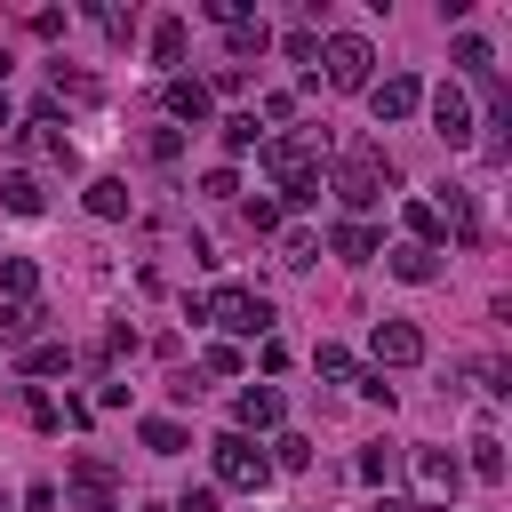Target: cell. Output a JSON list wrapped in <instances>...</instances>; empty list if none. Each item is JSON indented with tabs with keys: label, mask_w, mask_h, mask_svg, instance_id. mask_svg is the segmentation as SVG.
I'll return each mask as SVG.
<instances>
[{
	"label": "cell",
	"mask_w": 512,
	"mask_h": 512,
	"mask_svg": "<svg viewBox=\"0 0 512 512\" xmlns=\"http://www.w3.org/2000/svg\"><path fill=\"white\" fill-rule=\"evenodd\" d=\"M400 216H408V232H416V248H432V256H440V240H448V224H440V208H432V200H408Z\"/></svg>",
	"instance_id": "2e32d148"
},
{
	"label": "cell",
	"mask_w": 512,
	"mask_h": 512,
	"mask_svg": "<svg viewBox=\"0 0 512 512\" xmlns=\"http://www.w3.org/2000/svg\"><path fill=\"white\" fill-rule=\"evenodd\" d=\"M24 144H32L40 160H64V168H72V136L56 128V112H32V120H24Z\"/></svg>",
	"instance_id": "7c38bea8"
},
{
	"label": "cell",
	"mask_w": 512,
	"mask_h": 512,
	"mask_svg": "<svg viewBox=\"0 0 512 512\" xmlns=\"http://www.w3.org/2000/svg\"><path fill=\"white\" fill-rule=\"evenodd\" d=\"M392 272H400V280H408V288H424V280H432V272H440V256H432V248H416V240H408V248H392Z\"/></svg>",
	"instance_id": "ffe728a7"
},
{
	"label": "cell",
	"mask_w": 512,
	"mask_h": 512,
	"mask_svg": "<svg viewBox=\"0 0 512 512\" xmlns=\"http://www.w3.org/2000/svg\"><path fill=\"white\" fill-rule=\"evenodd\" d=\"M472 472H480V480H504V440H496V432L472 440Z\"/></svg>",
	"instance_id": "4316f807"
},
{
	"label": "cell",
	"mask_w": 512,
	"mask_h": 512,
	"mask_svg": "<svg viewBox=\"0 0 512 512\" xmlns=\"http://www.w3.org/2000/svg\"><path fill=\"white\" fill-rule=\"evenodd\" d=\"M176 512H216V488H184V496H176Z\"/></svg>",
	"instance_id": "74e56055"
},
{
	"label": "cell",
	"mask_w": 512,
	"mask_h": 512,
	"mask_svg": "<svg viewBox=\"0 0 512 512\" xmlns=\"http://www.w3.org/2000/svg\"><path fill=\"white\" fill-rule=\"evenodd\" d=\"M256 144H264L256 112H232V120H224V152H256Z\"/></svg>",
	"instance_id": "484cf974"
},
{
	"label": "cell",
	"mask_w": 512,
	"mask_h": 512,
	"mask_svg": "<svg viewBox=\"0 0 512 512\" xmlns=\"http://www.w3.org/2000/svg\"><path fill=\"white\" fill-rule=\"evenodd\" d=\"M408 464H416V496H424V504H448V496L464 488V464H456L448 448H408Z\"/></svg>",
	"instance_id": "8992f818"
},
{
	"label": "cell",
	"mask_w": 512,
	"mask_h": 512,
	"mask_svg": "<svg viewBox=\"0 0 512 512\" xmlns=\"http://www.w3.org/2000/svg\"><path fill=\"white\" fill-rule=\"evenodd\" d=\"M368 104H376V120H408V112L424 104V80H416V72H392V80H368Z\"/></svg>",
	"instance_id": "ba28073f"
},
{
	"label": "cell",
	"mask_w": 512,
	"mask_h": 512,
	"mask_svg": "<svg viewBox=\"0 0 512 512\" xmlns=\"http://www.w3.org/2000/svg\"><path fill=\"white\" fill-rule=\"evenodd\" d=\"M416 360H424V336L408 320H376V376L384 368H416Z\"/></svg>",
	"instance_id": "9c48e42d"
},
{
	"label": "cell",
	"mask_w": 512,
	"mask_h": 512,
	"mask_svg": "<svg viewBox=\"0 0 512 512\" xmlns=\"http://www.w3.org/2000/svg\"><path fill=\"white\" fill-rule=\"evenodd\" d=\"M328 88H344V96H360L368 88V64H376V48L360 40V32H328Z\"/></svg>",
	"instance_id": "5b68a950"
},
{
	"label": "cell",
	"mask_w": 512,
	"mask_h": 512,
	"mask_svg": "<svg viewBox=\"0 0 512 512\" xmlns=\"http://www.w3.org/2000/svg\"><path fill=\"white\" fill-rule=\"evenodd\" d=\"M0 208H8V216H40V208H48L40 176H24V168H16V176H0Z\"/></svg>",
	"instance_id": "5bb4252c"
},
{
	"label": "cell",
	"mask_w": 512,
	"mask_h": 512,
	"mask_svg": "<svg viewBox=\"0 0 512 512\" xmlns=\"http://www.w3.org/2000/svg\"><path fill=\"white\" fill-rule=\"evenodd\" d=\"M72 488H80L96 512H112V464H104V456H72Z\"/></svg>",
	"instance_id": "4fadbf2b"
},
{
	"label": "cell",
	"mask_w": 512,
	"mask_h": 512,
	"mask_svg": "<svg viewBox=\"0 0 512 512\" xmlns=\"http://www.w3.org/2000/svg\"><path fill=\"white\" fill-rule=\"evenodd\" d=\"M208 104H216V96H208V80H184V72L168 80V120H192V128H200V120H208Z\"/></svg>",
	"instance_id": "8fae6325"
},
{
	"label": "cell",
	"mask_w": 512,
	"mask_h": 512,
	"mask_svg": "<svg viewBox=\"0 0 512 512\" xmlns=\"http://www.w3.org/2000/svg\"><path fill=\"white\" fill-rule=\"evenodd\" d=\"M0 288H8V304H32V288H40V272H32L24 256H8V264H0Z\"/></svg>",
	"instance_id": "cb8c5ba5"
},
{
	"label": "cell",
	"mask_w": 512,
	"mask_h": 512,
	"mask_svg": "<svg viewBox=\"0 0 512 512\" xmlns=\"http://www.w3.org/2000/svg\"><path fill=\"white\" fill-rule=\"evenodd\" d=\"M232 416H240V432H272V424H280V392H272V384H248V392L232 400Z\"/></svg>",
	"instance_id": "30bf717a"
},
{
	"label": "cell",
	"mask_w": 512,
	"mask_h": 512,
	"mask_svg": "<svg viewBox=\"0 0 512 512\" xmlns=\"http://www.w3.org/2000/svg\"><path fill=\"white\" fill-rule=\"evenodd\" d=\"M88 216H96V224H120V216H128V184H120V176H96V184H88Z\"/></svg>",
	"instance_id": "9a60e30c"
},
{
	"label": "cell",
	"mask_w": 512,
	"mask_h": 512,
	"mask_svg": "<svg viewBox=\"0 0 512 512\" xmlns=\"http://www.w3.org/2000/svg\"><path fill=\"white\" fill-rule=\"evenodd\" d=\"M40 328V304H0V344H32Z\"/></svg>",
	"instance_id": "603a6c76"
},
{
	"label": "cell",
	"mask_w": 512,
	"mask_h": 512,
	"mask_svg": "<svg viewBox=\"0 0 512 512\" xmlns=\"http://www.w3.org/2000/svg\"><path fill=\"white\" fill-rule=\"evenodd\" d=\"M144 448H152V456H184L192 440H184V424H176V416H144Z\"/></svg>",
	"instance_id": "7402d4cb"
},
{
	"label": "cell",
	"mask_w": 512,
	"mask_h": 512,
	"mask_svg": "<svg viewBox=\"0 0 512 512\" xmlns=\"http://www.w3.org/2000/svg\"><path fill=\"white\" fill-rule=\"evenodd\" d=\"M312 368H320L328 384H360V376H368V368H360V360H352L344 344H320V352H312Z\"/></svg>",
	"instance_id": "44dd1931"
},
{
	"label": "cell",
	"mask_w": 512,
	"mask_h": 512,
	"mask_svg": "<svg viewBox=\"0 0 512 512\" xmlns=\"http://www.w3.org/2000/svg\"><path fill=\"white\" fill-rule=\"evenodd\" d=\"M456 64H464L472 80H496V64H488V40H472V32L456 40Z\"/></svg>",
	"instance_id": "83f0119b"
},
{
	"label": "cell",
	"mask_w": 512,
	"mask_h": 512,
	"mask_svg": "<svg viewBox=\"0 0 512 512\" xmlns=\"http://www.w3.org/2000/svg\"><path fill=\"white\" fill-rule=\"evenodd\" d=\"M376 512H424V504H416V496H384Z\"/></svg>",
	"instance_id": "f35d334b"
},
{
	"label": "cell",
	"mask_w": 512,
	"mask_h": 512,
	"mask_svg": "<svg viewBox=\"0 0 512 512\" xmlns=\"http://www.w3.org/2000/svg\"><path fill=\"white\" fill-rule=\"evenodd\" d=\"M200 192H208V200H232V192H240V176H232V168H208V176H200Z\"/></svg>",
	"instance_id": "836d02e7"
},
{
	"label": "cell",
	"mask_w": 512,
	"mask_h": 512,
	"mask_svg": "<svg viewBox=\"0 0 512 512\" xmlns=\"http://www.w3.org/2000/svg\"><path fill=\"white\" fill-rule=\"evenodd\" d=\"M184 40H192L184 16H160V24H152V64H184Z\"/></svg>",
	"instance_id": "ac0fdd59"
},
{
	"label": "cell",
	"mask_w": 512,
	"mask_h": 512,
	"mask_svg": "<svg viewBox=\"0 0 512 512\" xmlns=\"http://www.w3.org/2000/svg\"><path fill=\"white\" fill-rule=\"evenodd\" d=\"M280 256H288V264H312V256H320V240H312V232H288V240H280Z\"/></svg>",
	"instance_id": "e575fe53"
},
{
	"label": "cell",
	"mask_w": 512,
	"mask_h": 512,
	"mask_svg": "<svg viewBox=\"0 0 512 512\" xmlns=\"http://www.w3.org/2000/svg\"><path fill=\"white\" fill-rule=\"evenodd\" d=\"M56 96H80V104H88V96H96V80H88V72H64V64H56Z\"/></svg>",
	"instance_id": "d6a6232c"
},
{
	"label": "cell",
	"mask_w": 512,
	"mask_h": 512,
	"mask_svg": "<svg viewBox=\"0 0 512 512\" xmlns=\"http://www.w3.org/2000/svg\"><path fill=\"white\" fill-rule=\"evenodd\" d=\"M328 240H336V256H344V264H368V256H376V232H368L360 216H352V224H336Z\"/></svg>",
	"instance_id": "d6986e66"
},
{
	"label": "cell",
	"mask_w": 512,
	"mask_h": 512,
	"mask_svg": "<svg viewBox=\"0 0 512 512\" xmlns=\"http://www.w3.org/2000/svg\"><path fill=\"white\" fill-rule=\"evenodd\" d=\"M0 128H8V96H0Z\"/></svg>",
	"instance_id": "ab89813d"
},
{
	"label": "cell",
	"mask_w": 512,
	"mask_h": 512,
	"mask_svg": "<svg viewBox=\"0 0 512 512\" xmlns=\"http://www.w3.org/2000/svg\"><path fill=\"white\" fill-rule=\"evenodd\" d=\"M328 192H336L344 208H376V200L392 192V160H384V144H344V160H336Z\"/></svg>",
	"instance_id": "7a4b0ae2"
},
{
	"label": "cell",
	"mask_w": 512,
	"mask_h": 512,
	"mask_svg": "<svg viewBox=\"0 0 512 512\" xmlns=\"http://www.w3.org/2000/svg\"><path fill=\"white\" fill-rule=\"evenodd\" d=\"M208 456H216V480H224V488H248V496H256V488L272 480V464H264V448H256L248 432H224Z\"/></svg>",
	"instance_id": "277c9868"
},
{
	"label": "cell",
	"mask_w": 512,
	"mask_h": 512,
	"mask_svg": "<svg viewBox=\"0 0 512 512\" xmlns=\"http://www.w3.org/2000/svg\"><path fill=\"white\" fill-rule=\"evenodd\" d=\"M24 512H56V480H32L24 488Z\"/></svg>",
	"instance_id": "8d00e7d4"
},
{
	"label": "cell",
	"mask_w": 512,
	"mask_h": 512,
	"mask_svg": "<svg viewBox=\"0 0 512 512\" xmlns=\"http://www.w3.org/2000/svg\"><path fill=\"white\" fill-rule=\"evenodd\" d=\"M200 368H208V376H240L248 360H240V344H208V352H200Z\"/></svg>",
	"instance_id": "f1b7e54d"
},
{
	"label": "cell",
	"mask_w": 512,
	"mask_h": 512,
	"mask_svg": "<svg viewBox=\"0 0 512 512\" xmlns=\"http://www.w3.org/2000/svg\"><path fill=\"white\" fill-rule=\"evenodd\" d=\"M144 152H152V160H176V152H184V136H176V128H152V144H144Z\"/></svg>",
	"instance_id": "d590c367"
},
{
	"label": "cell",
	"mask_w": 512,
	"mask_h": 512,
	"mask_svg": "<svg viewBox=\"0 0 512 512\" xmlns=\"http://www.w3.org/2000/svg\"><path fill=\"white\" fill-rule=\"evenodd\" d=\"M152 512H168V504H152Z\"/></svg>",
	"instance_id": "60d3db41"
},
{
	"label": "cell",
	"mask_w": 512,
	"mask_h": 512,
	"mask_svg": "<svg viewBox=\"0 0 512 512\" xmlns=\"http://www.w3.org/2000/svg\"><path fill=\"white\" fill-rule=\"evenodd\" d=\"M56 368H64V344H32L24 352V376H56Z\"/></svg>",
	"instance_id": "f546056e"
},
{
	"label": "cell",
	"mask_w": 512,
	"mask_h": 512,
	"mask_svg": "<svg viewBox=\"0 0 512 512\" xmlns=\"http://www.w3.org/2000/svg\"><path fill=\"white\" fill-rule=\"evenodd\" d=\"M24 416H32V424H40V432H56V424H64V408H56V400H48V392H24Z\"/></svg>",
	"instance_id": "4dcf8cb0"
},
{
	"label": "cell",
	"mask_w": 512,
	"mask_h": 512,
	"mask_svg": "<svg viewBox=\"0 0 512 512\" xmlns=\"http://www.w3.org/2000/svg\"><path fill=\"white\" fill-rule=\"evenodd\" d=\"M96 24H104L112 40H136V8H96Z\"/></svg>",
	"instance_id": "1f68e13d"
},
{
	"label": "cell",
	"mask_w": 512,
	"mask_h": 512,
	"mask_svg": "<svg viewBox=\"0 0 512 512\" xmlns=\"http://www.w3.org/2000/svg\"><path fill=\"white\" fill-rule=\"evenodd\" d=\"M224 48H232V56H264V48H272L264 16H240V24H224Z\"/></svg>",
	"instance_id": "e0dca14e"
},
{
	"label": "cell",
	"mask_w": 512,
	"mask_h": 512,
	"mask_svg": "<svg viewBox=\"0 0 512 512\" xmlns=\"http://www.w3.org/2000/svg\"><path fill=\"white\" fill-rule=\"evenodd\" d=\"M192 320H216L224 336H272V304L256 288H216V296L192 304Z\"/></svg>",
	"instance_id": "3957f363"
},
{
	"label": "cell",
	"mask_w": 512,
	"mask_h": 512,
	"mask_svg": "<svg viewBox=\"0 0 512 512\" xmlns=\"http://www.w3.org/2000/svg\"><path fill=\"white\" fill-rule=\"evenodd\" d=\"M0 512H8V496H0Z\"/></svg>",
	"instance_id": "b9f144b4"
},
{
	"label": "cell",
	"mask_w": 512,
	"mask_h": 512,
	"mask_svg": "<svg viewBox=\"0 0 512 512\" xmlns=\"http://www.w3.org/2000/svg\"><path fill=\"white\" fill-rule=\"evenodd\" d=\"M264 176L288 192V208H312L320 200V144L312 136H264Z\"/></svg>",
	"instance_id": "6da1fadb"
},
{
	"label": "cell",
	"mask_w": 512,
	"mask_h": 512,
	"mask_svg": "<svg viewBox=\"0 0 512 512\" xmlns=\"http://www.w3.org/2000/svg\"><path fill=\"white\" fill-rule=\"evenodd\" d=\"M432 136L448 144V152H464L472 144V96L448 80V88H432Z\"/></svg>",
	"instance_id": "52a82bcc"
},
{
	"label": "cell",
	"mask_w": 512,
	"mask_h": 512,
	"mask_svg": "<svg viewBox=\"0 0 512 512\" xmlns=\"http://www.w3.org/2000/svg\"><path fill=\"white\" fill-rule=\"evenodd\" d=\"M264 464H280V472H304V464H312V440H304V432H280Z\"/></svg>",
	"instance_id": "d4e9b609"
}]
</instances>
